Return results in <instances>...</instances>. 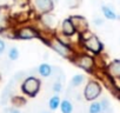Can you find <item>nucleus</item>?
Returning a JSON list of instances; mask_svg holds the SVG:
<instances>
[{
  "label": "nucleus",
  "mask_w": 120,
  "mask_h": 113,
  "mask_svg": "<svg viewBox=\"0 0 120 113\" xmlns=\"http://www.w3.org/2000/svg\"><path fill=\"white\" fill-rule=\"evenodd\" d=\"M40 113H51L49 111H42V112H40Z\"/></svg>",
  "instance_id": "nucleus-25"
},
{
  "label": "nucleus",
  "mask_w": 120,
  "mask_h": 113,
  "mask_svg": "<svg viewBox=\"0 0 120 113\" xmlns=\"http://www.w3.org/2000/svg\"><path fill=\"white\" fill-rule=\"evenodd\" d=\"M13 102H14V105L19 106V105H24V104H25V100H24L22 98L17 97V98H13Z\"/></svg>",
  "instance_id": "nucleus-21"
},
{
  "label": "nucleus",
  "mask_w": 120,
  "mask_h": 113,
  "mask_svg": "<svg viewBox=\"0 0 120 113\" xmlns=\"http://www.w3.org/2000/svg\"><path fill=\"white\" fill-rule=\"evenodd\" d=\"M93 23H94V25L95 26H101V25H104V19H101V18H99V17H97V18H94L93 19Z\"/></svg>",
  "instance_id": "nucleus-22"
},
{
  "label": "nucleus",
  "mask_w": 120,
  "mask_h": 113,
  "mask_svg": "<svg viewBox=\"0 0 120 113\" xmlns=\"http://www.w3.org/2000/svg\"><path fill=\"white\" fill-rule=\"evenodd\" d=\"M45 44H46L48 47H51V49H53L56 54H59L60 56H63V58H65V59H71V60H72L73 56H74L75 53H77L73 47L67 46V45H65V44H63V42H60L54 34H53L51 38L46 39V40H45Z\"/></svg>",
  "instance_id": "nucleus-2"
},
{
  "label": "nucleus",
  "mask_w": 120,
  "mask_h": 113,
  "mask_svg": "<svg viewBox=\"0 0 120 113\" xmlns=\"http://www.w3.org/2000/svg\"><path fill=\"white\" fill-rule=\"evenodd\" d=\"M75 28H77V32H78V35L85 33L86 31H88V23L86 20L85 17L82 15H72L71 17Z\"/></svg>",
  "instance_id": "nucleus-10"
},
{
  "label": "nucleus",
  "mask_w": 120,
  "mask_h": 113,
  "mask_svg": "<svg viewBox=\"0 0 120 113\" xmlns=\"http://www.w3.org/2000/svg\"><path fill=\"white\" fill-rule=\"evenodd\" d=\"M53 1H58V0H53Z\"/></svg>",
  "instance_id": "nucleus-27"
},
{
  "label": "nucleus",
  "mask_w": 120,
  "mask_h": 113,
  "mask_svg": "<svg viewBox=\"0 0 120 113\" xmlns=\"http://www.w3.org/2000/svg\"><path fill=\"white\" fill-rule=\"evenodd\" d=\"M52 91L54 92V93H60L63 91V84H61V81H54L53 84H52Z\"/></svg>",
  "instance_id": "nucleus-20"
},
{
  "label": "nucleus",
  "mask_w": 120,
  "mask_h": 113,
  "mask_svg": "<svg viewBox=\"0 0 120 113\" xmlns=\"http://www.w3.org/2000/svg\"><path fill=\"white\" fill-rule=\"evenodd\" d=\"M41 88V81L39 78L34 77V75H30L27 78L24 79V81L21 83V91L27 97H35Z\"/></svg>",
  "instance_id": "nucleus-4"
},
{
  "label": "nucleus",
  "mask_w": 120,
  "mask_h": 113,
  "mask_svg": "<svg viewBox=\"0 0 120 113\" xmlns=\"http://www.w3.org/2000/svg\"><path fill=\"white\" fill-rule=\"evenodd\" d=\"M8 23H10L8 11L5 7H0V31L8 28Z\"/></svg>",
  "instance_id": "nucleus-12"
},
{
  "label": "nucleus",
  "mask_w": 120,
  "mask_h": 113,
  "mask_svg": "<svg viewBox=\"0 0 120 113\" xmlns=\"http://www.w3.org/2000/svg\"><path fill=\"white\" fill-rule=\"evenodd\" d=\"M72 63L79 68H81L82 71L88 72V73L94 72L97 67L95 58L92 56L91 54H86V53H75V55L72 59Z\"/></svg>",
  "instance_id": "nucleus-3"
},
{
  "label": "nucleus",
  "mask_w": 120,
  "mask_h": 113,
  "mask_svg": "<svg viewBox=\"0 0 120 113\" xmlns=\"http://www.w3.org/2000/svg\"><path fill=\"white\" fill-rule=\"evenodd\" d=\"M60 111L61 113H73V109H74V106L72 104V101L70 99H64L60 102Z\"/></svg>",
  "instance_id": "nucleus-14"
},
{
  "label": "nucleus",
  "mask_w": 120,
  "mask_h": 113,
  "mask_svg": "<svg viewBox=\"0 0 120 113\" xmlns=\"http://www.w3.org/2000/svg\"><path fill=\"white\" fill-rule=\"evenodd\" d=\"M32 10L38 14L42 15L46 13H52L54 10V1L53 0H30Z\"/></svg>",
  "instance_id": "nucleus-7"
},
{
  "label": "nucleus",
  "mask_w": 120,
  "mask_h": 113,
  "mask_svg": "<svg viewBox=\"0 0 120 113\" xmlns=\"http://www.w3.org/2000/svg\"><path fill=\"white\" fill-rule=\"evenodd\" d=\"M92 104L88 106V113H102V108L99 101H91Z\"/></svg>",
  "instance_id": "nucleus-18"
},
{
  "label": "nucleus",
  "mask_w": 120,
  "mask_h": 113,
  "mask_svg": "<svg viewBox=\"0 0 120 113\" xmlns=\"http://www.w3.org/2000/svg\"><path fill=\"white\" fill-rule=\"evenodd\" d=\"M37 72L39 73L40 77H42V78H48V77H51V74H52V72H53V68H52V66H51L48 63H42V64H40V65L38 66Z\"/></svg>",
  "instance_id": "nucleus-11"
},
{
  "label": "nucleus",
  "mask_w": 120,
  "mask_h": 113,
  "mask_svg": "<svg viewBox=\"0 0 120 113\" xmlns=\"http://www.w3.org/2000/svg\"><path fill=\"white\" fill-rule=\"evenodd\" d=\"M60 102H61V99H60V97L58 94H54L49 98L48 100V108L51 111H55L60 107Z\"/></svg>",
  "instance_id": "nucleus-15"
},
{
  "label": "nucleus",
  "mask_w": 120,
  "mask_h": 113,
  "mask_svg": "<svg viewBox=\"0 0 120 113\" xmlns=\"http://www.w3.org/2000/svg\"><path fill=\"white\" fill-rule=\"evenodd\" d=\"M101 12L104 14V17L108 20H116L119 17L118 14L114 12V10L111 7V6H106V5H102L101 6Z\"/></svg>",
  "instance_id": "nucleus-13"
},
{
  "label": "nucleus",
  "mask_w": 120,
  "mask_h": 113,
  "mask_svg": "<svg viewBox=\"0 0 120 113\" xmlns=\"http://www.w3.org/2000/svg\"><path fill=\"white\" fill-rule=\"evenodd\" d=\"M84 81H85V75L84 74H75L71 79V86L72 87H79L80 85H82Z\"/></svg>",
  "instance_id": "nucleus-16"
},
{
  "label": "nucleus",
  "mask_w": 120,
  "mask_h": 113,
  "mask_svg": "<svg viewBox=\"0 0 120 113\" xmlns=\"http://www.w3.org/2000/svg\"><path fill=\"white\" fill-rule=\"evenodd\" d=\"M10 113H21V111H20L19 108L13 107V108H11V109H10Z\"/></svg>",
  "instance_id": "nucleus-24"
},
{
  "label": "nucleus",
  "mask_w": 120,
  "mask_h": 113,
  "mask_svg": "<svg viewBox=\"0 0 120 113\" xmlns=\"http://www.w3.org/2000/svg\"><path fill=\"white\" fill-rule=\"evenodd\" d=\"M19 55H20L19 49H18L15 46H12V47L8 49V59H10L11 61L18 60V59H19Z\"/></svg>",
  "instance_id": "nucleus-19"
},
{
  "label": "nucleus",
  "mask_w": 120,
  "mask_h": 113,
  "mask_svg": "<svg viewBox=\"0 0 120 113\" xmlns=\"http://www.w3.org/2000/svg\"><path fill=\"white\" fill-rule=\"evenodd\" d=\"M80 38V45L91 54L93 55H99L104 51V44L102 41L98 38V35L93 34L90 30L86 31L85 33L79 35Z\"/></svg>",
  "instance_id": "nucleus-1"
},
{
  "label": "nucleus",
  "mask_w": 120,
  "mask_h": 113,
  "mask_svg": "<svg viewBox=\"0 0 120 113\" xmlns=\"http://www.w3.org/2000/svg\"><path fill=\"white\" fill-rule=\"evenodd\" d=\"M5 49H6V44L3 39H0V55L5 52Z\"/></svg>",
  "instance_id": "nucleus-23"
},
{
  "label": "nucleus",
  "mask_w": 120,
  "mask_h": 113,
  "mask_svg": "<svg viewBox=\"0 0 120 113\" xmlns=\"http://www.w3.org/2000/svg\"><path fill=\"white\" fill-rule=\"evenodd\" d=\"M60 33H61L63 35L70 37V38H72L73 35L78 34L77 28H75V26H74L71 17L70 18H65L61 21V24H60Z\"/></svg>",
  "instance_id": "nucleus-9"
},
{
  "label": "nucleus",
  "mask_w": 120,
  "mask_h": 113,
  "mask_svg": "<svg viewBox=\"0 0 120 113\" xmlns=\"http://www.w3.org/2000/svg\"><path fill=\"white\" fill-rule=\"evenodd\" d=\"M119 99H120V91H119Z\"/></svg>",
  "instance_id": "nucleus-26"
},
{
  "label": "nucleus",
  "mask_w": 120,
  "mask_h": 113,
  "mask_svg": "<svg viewBox=\"0 0 120 113\" xmlns=\"http://www.w3.org/2000/svg\"><path fill=\"white\" fill-rule=\"evenodd\" d=\"M100 105H101V108H102V113H112V108H111V102L108 100V98L104 97L101 98V100L99 101Z\"/></svg>",
  "instance_id": "nucleus-17"
},
{
  "label": "nucleus",
  "mask_w": 120,
  "mask_h": 113,
  "mask_svg": "<svg viewBox=\"0 0 120 113\" xmlns=\"http://www.w3.org/2000/svg\"><path fill=\"white\" fill-rule=\"evenodd\" d=\"M102 92V87L101 84L97 80H88V83L86 84L85 88H84V98L87 101H95Z\"/></svg>",
  "instance_id": "nucleus-6"
},
{
  "label": "nucleus",
  "mask_w": 120,
  "mask_h": 113,
  "mask_svg": "<svg viewBox=\"0 0 120 113\" xmlns=\"http://www.w3.org/2000/svg\"><path fill=\"white\" fill-rule=\"evenodd\" d=\"M106 75L112 80L113 86L119 90V83H120V59L112 60L106 66Z\"/></svg>",
  "instance_id": "nucleus-8"
},
{
  "label": "nucleus",
  "mask_w": 120,
  "mask_h": 113,
  "mask_svg": "<svg viewBox=\"0 0 120 113\" xmlns=\"http://www.w3.org/2000/svg\"><path fill=\"white\" fill-rule=\"evenodd\" d=\"M15 39L19 40H33L40 38V32L35 26L32 25H22L19 28L14 30Z\"/></svg>",
  "instance_id": "nucleus-5"
}]
</instances>
